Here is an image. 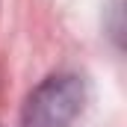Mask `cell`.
Instances as JSON below:
<instances>
[{
  "mask_svg": "<svg viewBox=\"0 0 127 127\" xmlns=\"http://www.w3.org/2000/svg\"><path fill=\"white\" fill-rule=\"evenodd\" d=\"M86 106V80L80 74H50L32 89L24 109V127H71Z\"/></svg>",
  "mask_w": 127,
  "mask_h": 127,
  "instance_id": "cell-1",
  "label": "cell"
}]
</instances>
